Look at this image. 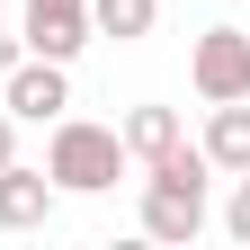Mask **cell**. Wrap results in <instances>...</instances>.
<instances>
[{"label": "cell", "mask_w": 250, "mask_h": 250, "mask_svg": "<svg viewBox=\"0 0 250 250\" xmlns=\"http://www.w3.org/2000/svg\"><path fill=\"white\" fill-rule=\"evenodd\" d=\"M18 54H27V45H18V36H0V81H9V62H18Z\"/></svg>", "instance_id": "cell-12"}, {"label": "cell", "mask_w": 250, "mask_h": 250, "mask_svg": "<svg viewBox=\"0 0 250 250\" xmlns=\"http://www.w3.org/2000/svg\"><path fill=\"white\" fill-rule=\"evenodd\" d=\"M224 232L250 241V170H232V197H224Z\"/></svg>", "instance_id": "cell-10"}, {"label": "cell", "mask_w": 250, "mask_h": 250, "mask_svg": "<svg viewBox=\"0 0 250 250\" xmlns=\"http://www.w3.org/2000/svg\"><path fill=\"white\" fill-rule=\"evenodd\" d=\"M89 9V36H116V45H143L152 18H161V0H81Z\"/></svg>", "instance_id": "cell-9"}, {"label": "cell", "mask_w": 250, "mask_h": 250, "mask_svg": "<svg viewBox=\"0 0 250 250\" xmlns=\"http://www.w3.org/2000/svg\"><path fill=\"white\" fill-rule=\"evenodd\" d=\"M188 81H197V99L214 107V99H250V27H206L197 36V54H188Z\"/></svg>", "instance_id": "cell-3"}, {"label": "cell", "mask_w": 250, "mask_h": 250, "mask_svg": "<svg viewBox=\"0 0 250 250\" xmlns=\"http://www.w3.org/2000/svg\"><path fill=\"white\" fill-rule=\"evenodd\" d=\"M54 197H62V188H54L45 170L0 161V232H36V224H54Z\"/></svg>", "instance_id": "cell-6"}, {"label": "cell", "mask_w": 250, "mask_h": 250, "mask_svg": "<svg viewBox=\"0 0 250 250\" xmlns=\"http://www.w3.org/2000/svg\"><path fill=\"white\" fill-rule=\"evenodd\" d=\"M18 45H27V54H45V62H72V54L89 45V9H81V0H27Z\"/></svg>", "instance_id": "cell-5"}, {"label": "cell", "mask_w": 250, "mask_h": 250, "mask_svg": "<svg viewBox=\"0 0 250 250\" xmlns=\"http://www.w3.org/2000/svg\"><path fill=\"white\" fill-rule=\"evenodd\" d=\"M0 161H18V116L0 107Z\"/></svg>", "instance_id": "cell-11"}, {"label": "cell", "mask_w": 250, "mask_h": 250, "mask_svg": "<svg viewBox=\"0 0 250 250\" xmlns=\"http://www.w3.org/2000/svg\"><path fill=\"white\" fill-rule=\"evenodd\" d=\"M197 152H206V161L214 170H250V99H214L206 107V134H197Z\"/></svg>", "instance_id": "cell-7"}, {"label": "cell", "mask_w": 250, "mask_h": 250, "mask_svg": "<svg viewBox=\"0 0 250 250\" xmlns=\"http://www.w3.org/2000/svg\"><path fill=\"white\" fill-rule=\"evenodd\" d=\"M206 179H214V161L197 143H170L161 161H143V232L152 241H197L206 232Z\"/></svg>", "instance_id": "cell-1"}, {"label": "cell", "mask_w": 250, "mask_h": 250, "mask_svg": "<svg viewBox=\"0 0 250 250\" xmlns=\"http://www.w3.org/2000/svg\"><path fill=\"white\" fill-rule=\"evenodd\" d=\"M116 143H125V161H161L170 143H188V134H179V107H161V99L125 107V125H116Z\"/></svg>", "instance_id": "cell-8"}, {"label": "cell", "mask_w": 250, "mask_h": 250, "mask_svg": "<svg viewBox=\"0 0 250 250\" xmlns=\"http://www.w3.org/2000/svg\"><path fill=\"white\" fill-rule=\"evenodd\" d=\"M0 107H9L18 125H54L62 107H72V62L18 54V62H9V81H0Z\"/></svg>", "instance_id": "cell-4"}, {"label": "cell", "mask_w": 250, "mask_h": 250, "mask_svg": "<svg viewBox=\"0 0 250 250\" xmlns=\"http://www.w3.org/2000/svg\"><path fill=\"white\" fill-rule=\"evenodd\" d=\"M45 179L62 197H107L125 179V143L116 125H89V116H54V143H45Z\"/></svg>", "instance_id": "cell-2"}]
</instances>
